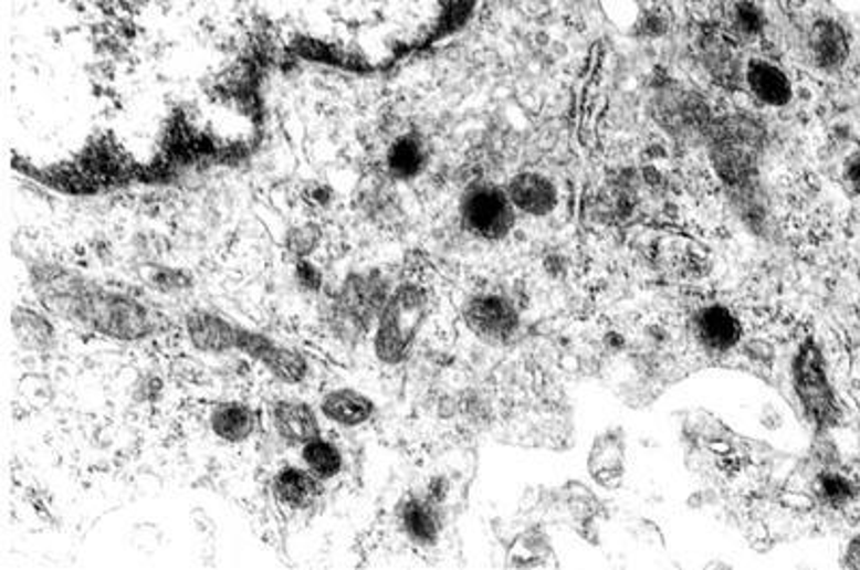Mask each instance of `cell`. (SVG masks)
Wrapping results in <instances>:
<instances>
[{
    "mask_svg": "<svg viewBox=\"0 0 860 570\" xmlns=\"http://www.w3.org/2000/svg\"><path fill=\"white\" fill-rule=\"evenodd\" d=\"M41 304L65 321L125 342L151 338L159 326L156 310L136 297L93 285L67 270L43 267L33 274Z\"/></svg>",
    "mask_w": 860,
    "mask_h": 570,
    "instance_id": "1",
    "label": "cell"
},
{
    "mask_svg": "<svg viewBox=\"0 0 860 570\" xmlns=\"http://www.w3.org/2000/svg\"><path fill=\"white\" fill-rule=\"evenodd\" d=\"M390 283L379 270L353 272L321 302V324L332 338L355 347L368 338L390 297Z\"/></svg>",
    "mask_w": 860,
    "mask_h": 570,
    "instance_id": "2",
    "label": "cell"
},
{
    "mask_svg": "<svg viewBox=\"0 0 860 570\" xmlns=\"http://www.w3.org/2000/svg\"><path fill=\"white\" fill-rule=\"evenodd\" d=\"M430 313L429 291L418 283L391 288L373 331V351L381 365L400 367L409 360Z\"/></svg>",
    "mask_w": 860,
    "mask_h": 570,
    "instance_id": "3",
    "label": "cell"
},
{
    "mask_svg": "<svg viewBox=\"0 0 860 570\" xmlns=\"http://www.w3.org/2000/svg\"><path fill=\"white\" fill-rule=\"evenodd\" d=\"M710 160L732 188H748L764 147L762 125L748 117H730L710 125Z\"/></svg>",
    "mask_w": 860,
    "mask_h": 570,
    "instance_id": "4",
    "label": "cell"
},
{
    "mask_svg": "<svg viewBox=\"0 0 860 570\" xmlns=\"http://www.w3.org/2000/svg\"><path fill=\"white\" fill-rule=\"evenodd\" d=\"M794 392L809 422L818 429H832L839 422V403L828 381L820 347L807 338L791 362Z\"/></svg>",
    "mask_w": 860,
    "mask_h": 570,
    "instance_id": "5",
    "label": "cell"
},
{
    "mask_svg": "<svg viewBox=\"0 0 860 570\" xmlns=\"http://www.w3.org/2000/svg\"><path fill=\"white\" fill-rule=\"evenodd\" d=\"M461 222L473 238L484 242L508 238L514 226V204L508 192L489 183L473 186L463 197Z\"/></svg>",
    "mask_w": 860,
    "mask_h": 570,
    "instance_id": "6",
    "label": "cell"
},
{
    "mask_svg": "<svg viewBox=\"0 0 860 570\" xmlns=\"http://www.w3.org/2000/svg\"><path fill=\"white\" fill-rule=\"evenodd\" d=\"M237 351L259 362L274 379L286 386H300L311 374L308 360L297 349L248 327L239 329Z\"/></svg>",
    "mask_w": 860,
    "mask_h": 570,
    "instance_id": "7",
    "label": "cell"
},
{
    "mask_svg": "<svg viewBox=\"0 0 860 570\" xmlns=\"http://www.w3.org/2000/svg\"><path fill=\"white\" fill-rule=\"evenodd\" d=\"M463 321L482 342L506 345L521 327V315L506 295L480 293L463 306Z\"/></svg>",
    "mask_w": 860,
    "mask_h": 570,
    "instance_id": "8",
    "label": "cell"
},
{
    "mask_svg": "<svg viewBox=\"0 0 860 570\" xmlns=\"http://www.w3.org/2000/svg\"><path fill=\"white\" fill-rule=\"evenodd\" d=\"M693 338L712 356H723L741 345L744 327L738 315L723 304H707L693 317Z\"/></svg>",
    "mask_w": 860,
    "mask_h": 570,
    "instance_id": "9",
    "label": "cell"
},
{
    "mask_svg": "<svg viewBox=\"0 0 860 570\" xmlns=\"http://www.w3.org/2000/svg\"><path fill=\"white\" fill-rule=\"evenodd\" d=\"M441 499L432 493H416L400 502L398 524L402 534L418 547H432L443 530Z\"/></svg>",
    "mask_w": 860,
    "mask_h": 570,
    "instance_id": "10",
    "label": "cell"
},
{
    "mask_svg": "<svg viewBox=\"0 0 860 570\" xmlns=\"http://www.w3.org/2000/svg\"><path fill=\"white\" fill-rule=\"evenodd\" d=\"M239 329L233 321L209 310H192L186 317V334L196 351L202 353H231L237 351Z\"/></svg>",
    "mask_w": 860,
    "mask_h": 570,
    "instance_id": "11",
    "label": "cell"
},
{
    "mask_svg": "<svg viewBox=\"0 0 860 570\" xmlns=\"http://www.w3.org/2000/svg\"><path fill=\"white\" fill-rule=\"evenodd\" d=\"M272 424L275 435L286 446H304L321 433V422L314 408L297 399H280L272 405Z\"/></svg>",
    "mask_w": 860,
    "mask_h": 570,
    "instance_id": "12",
    "label": "cell"
},
{
    "mask_svg": "<svg viewBox=\"0 0 860 570\" xmlns=\"http://www.w3.org/2000/svg\"><path fill=\"white\" fill-rule=\"evenodd\" d=\"M275 502L289 510L302 513L313 508L323 495V481H318L311 469L284 465L272 478Z\"/></svg>",
    "mask_w": 860,
    "mask_h": 570,
    "instance_id": "13",
    "label": "cell"
},
{
    "mask_svg": "<svg viewBox=\"0 0 860 570\" xmlns=\"http://www.w3.org/2000/svg\"><path fill=\"white\" fill-rule=\"evenodd\" d=\"M318 411L327 422L340 429H357L368 424L375 418L377 405L368 394L359 390L336 388L321 397Z\"/></svg>",
    "mask_w": 860,
    "mask_h": 570,
    "instance_id": "14",
    "label": "cell"
},
{
    "mask_svg": "<svg viewBox=\"0 0 860 570\" xmlns=\"http://www.w3.org/2000/svg\"><path fill=\"white\" fill-rule=\"evenodd\" d=\"M209 429L224 444H243L254 437L259 429V415L245 403L227 401L211 409Z\"/></svg>",
    "mask_w": 860,
    "mask_h": 570,
    "instance_id": "15",
    "label": "cell"
},
{
    "mask_svg": "<svg viewBox=\"0 0 860 570\" xmlns=\"http://www.w3.org/2000/svg\"><path fill=\"white\" fill-rule=\"evenodd\" d=\"M508 197L514 209L527 215H548L557 204V190L545 175L521 172L508 186Z\"/></svg>",
    "mask_w": 860,
    "mask_h": 570,
    "instance_id": "16",
    "label": "cell"
},
{
    "mask_svg": "<svg viewBox=\"0 0 860 570\" xmlns=\"http://www.w3.org/2000/svg\"><path fill=\"white\" fill-rule=\"evenodd\" d=\"M427 162L424 140L413 131L398 136L386 154V170L394 181H413L424 172Z\"/></svg>",
    "mask_w": 860,
    "mask_h": 570,
    "instance_id": "17",
    "label": "cell"
},
{
    "mask_svg": "<svg viewBox=\"0 0 860 570\" xmlns=\"http://www.w3.org/2000/svg\"><path fill=\"white\" fill-rule=\"evenodd\" d=\"M661 110L667 125L673 127V131H710V117L705 110V104L691 93H675L661 99Z\"/></svg>",
    "mask_w": 860,
    "mask_h": 570,
    "instance_id": "18",
    "label": "cell"
},
{
    "mask_svg": "<svg viewBox=\"0 0 860 570\" xmlns=\"http://www.w3.org/2000/svg\"><path fill=\"white\" fill-rule=\"evenodd\" d=\"M746 82L753 95L768 106H785L791 99V84L779 67L766 61H753L746 70Z\"/></svg>",
    "mask_w": 860,
    "mask_h": 570,
    "instance_id": "19",
    "label": "cell"
},
{
    "mask_svg": "<svg viewBox=\"0 0 860 570\" xmlns=\"http://www.w3.org/2000/svg\"><path fill=\"white\" fill-rule=\"evenodd\" d=\"M809 45H811V56L821 70H837L848 59L850 52L843 29L832 20H821L814 27Z\"/></svg>",
    "mask_w": 860,
    "mask_h": 570,
    "instance_id": "20",
    "label": "cell"
},
{
    "mask_svg": "<svg viewBox=\"0 0 860 570\" xmlns=\"http://www.w3.org/2000/svg\"><path fill=\"white\" fill-rule=\"evenodd\" d=\"M302 463L323 483L338 478L345 472V456L332 440L318 435L302 446Z\"/></svg>",
    "mask_w": 860,
    "mask_h": 570,
    "instance_id": "21",
    "label": "cell"
},
{
    "mask_svg": "<svg viewBox=\"0 0 860 570\" xmlns=\"http://www.w3.org/2000/svg\"><path fill=\"white\" fill-rule=\"evenodd\" d=\"M13 327H15V336L20 338V342L27 349L41 351V349L54 347L52 326L48 324L45 317H41L40 313H35V310L18 308L13 313Z\"/></svg>",
    "mask_w": 860,
    "mask_h": 570,
    "instance_id": "22",
    "label": "cell"
},
{
    "mask_svg": "<svg viewBox=\"0 0 860 570\" xmlns=\"http://www.w3.org/2000/svg\"><path fill=\"white\" fill-rule=\"evenodd\" d=\"M816 487L821 502H826L832 508H841L850 504L859 493L857 483L839 472H821L816 481Z\"/></svg>",
    "mask_w": 860,
    "mask_h": 570,
    "instance_id": "23",
    "label": "cell"
},
{
    "mask_svg": "<svg viewBox=\"0 0 860 570\" xmlns=\"http://www.w3.org/2000/svg\"><path fill=\"white\" fill-rule=\"evenodd\" d=\"M295 283L306 293H321L323 291V274L314 265L311 258H297L295 261Z\"/></svg>",
    "mask_w": 860,
    "mask_h": 570,
    "instance_id": "24",
    "label": "cell"
},
{
    "mask_svg": "<svg viewBox=\"0 0 860 570\" xmlns=\"http://www.w3.org/2000/svg\"><path fill=\"white\" fill-rule=\"evenodd\" d=\"M192 285L190 276L177 272V270H161L157 272L156 278H154V286L157 291H164V293H177V291H183L188 286Z\"/></svg>",
    "mask_w": 860,
    "mask_h": 570,
    "instance_id": "25",
    "label": "cell"
},
{
    "mask_svg": "<svg viewBox=\"0 0 860 570\" xmlns=\"http://www.w3.org/2000/svg\"><path fill=\"white\" fill-rule=\"evenodd\" d=\"M843 179H846V186L854 192L860 194V154H854L843 168Z\"/></svg>",
    "mask_w": 860,
    "mask_h": 570,
    "instance_id": "26",
    "label": "cell"
},
{
    "mask_svg": "<svg viewBox=\"0 0 860 570\" xmlns=\"http://www.w3.org/2000/svg\"><path fill=\"white\" fill-rule=\"evenodd\" d=\"M741 27L748 33H755L759 29V20H757V13L753 9L746 7L741 11Z\"/></svg>",
    "mask_w": 860,
    "mask_h": 570,
    "instance_id": "27",
    "label": "cell"
}]
</instances>
